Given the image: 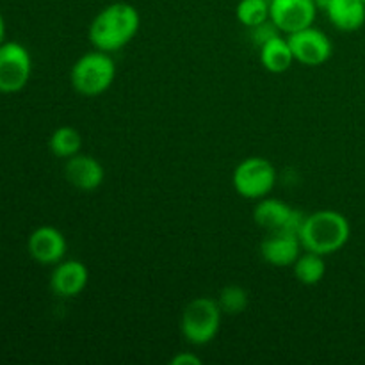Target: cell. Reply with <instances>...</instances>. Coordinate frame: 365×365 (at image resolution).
Listing matches in <instances>:
<instances>
[{"label":"cell","instance_id":"cell-4","mask_svg":"<svg viewBox=\"0 0 365 365\" xmlns=\"http://www.w3.org/2000/svg\"><path fill=\"white\" fill-rule=\"evenodd\" d=\"M221 310L217 299L200 296L189 302L182 312L180 331L192 346H205L216 339L221 328Z\"/></svg>","mask_w":365,"mask_h":365},{"label":"cell","instance_id":"cell-1","mask_svg":"<svg viewBox=\"0 0 365 365\" xmlns=\"http://www.w3.org/2000/svg\"><path fill=\"white\" fill-rule=\"evenodd\" d=\"M141 27L139 11L132 4L114 2L103 7L89 24V41L96 50L116 52L134 39Z\"/></svg>","mask_w":365,"mask_h":365},{"label":"cell","instance_id":"cell-8","mask_svg":"<svg viewBox=\"0 0 365 365\" xmlns=\"http://www.w3.org/2000/svg\"><path fill=\"white\" fill-rule=\"evenodd\" d=\"M287 39L292 53H294V61L305 64V66H321L334 53V45H331L330 38L314 25L287 34Z\"/></svg>","mask_w":365,"mask_h":365},{"label":"cell","instance_id":"cell-14","mask_svg":"<svg viewBox=\"0 0 365 365\" xmlns=\"http://www.w3.org/2000/svg\"><path fill=\"white\" fill-rule=\"evenodd\" d=\"M324 13L334 27L342 32L359 31L365 24V4L362 0H328Z\"/></svg>","mask_w":365,"mask_h":365},{"label":"cell","instance_id":"cell-11","mask_svg":"<svg viewBox=\"0 0 365 365\" xmlns=\"http://www.w3.org/2000/svg\"><path fill=\"white\" fill-rule=\"evenodd\" d=\"M89 282V271L81 260H61L50 274V289L59 298H77Z\"/></svg>","mask_w":365,"mask_h":365},{"label":"cell","instance_id":"cell-2","mask_svg":"<svg viewBox=\"0 0 365 365\" xmlns=\"http://www.w3.org/2000/svg\"><path fill=\"white\" fill-rule=\"evenodd\" d=\"M351 235V227L344 214L331 209L316 210L305 221L299 230L302 248L307 252L331 255L346 246Z\"/></svg>","mask_w":365,"mask_h":365},{"label":"cell","instance_id":"cell-10","mask_svg":"<svg viewBox=\"0 0 365 365\" xmlns=\"http://www.w3.org/2000/svg\"><path fill=\"white\" fill-rule=\"evenodd\" d=\"M66 237L56 227H38L27 241V252L32 260L43 266H56L66 255Z\"/></svg>","mask_w":365,"mask_h":365},{"label":"cell","instance_id":"cell-12","mask_svg":"<svg viewBox=\"0 0 365 365\" xmlns=\"http://www.w3.org/2000/svg\"><path fill=\"white\" fill-rule=\"evenodd\" d=\"M64 177L78 191H95L103 184L106 170L95 157L77 153L66 159L64 164Z\"/></svg>","mask_w":365,"mask_h":365},{"label":"cell","instance_id":"cell-19","mask_svg":"<svg viewBox=\"0 0 365 365\" xmlns=\"http://www.w3.org/2000/svg\"><path fill=\"white\" fill-rule=\"evenodd\" d=\"M217 303H220L223 314L237 316V314H242L248 309L250 298L248 292H246L241 285H227V287L221 289Z\"/></svg>","mask_w":365,"mask_h":365},{"label":"cell","instance_id":"cell-6","mask_svg":"<svg viewBox=\"0 0 365 365\" xmlns=\"http://www.w3.org/2000/svg\"><path fill=\"white\" fill-rule=\"evenodd\" d=\"M32 73V59L29 50L16 41L0 45V93L13 95L27 86Z\"/></svg>","mask_w":365,"mask_h":365},{"label":"cell","instance_id":"cell-17","mask_svg":"<svg viewBox=\"0 0 365 365\" xmlns=\"http://www.w3.org/2000/svg\"><path fill=\"white\" fill-rule=\"evenodd\" d=\"M82 145H84V141H82L81 132L73 127H68V125L56 128L48 139L50 152L59 159H70V157L81 153Z\"/></svg>","mask_w":365,"mask_h":365},{"label":"cell","instance_id":"cell-5","mask_svg":"<svg viewBox=\"0 0 365 365\" xmlns=\"http://www.w3.org/2000/svg\"><path fill=\"white\" fill-rule=\"evenodd\" d=\"M232 184L239 196L246 200H262L277 184V170L264 157H248L237 164L232 175Z\"/></svg>","mask_w":365,"mask_h":365},{"label":"cell","instance_id":"cell-20","mask_svg":"<svg viewBox=\"0 0 365 365\" xmlns=\"http://www.w3.org/2000/svg\"><path fill=\"white\" fill-rule=\"evenodd\" d=\"M280 34L282 31L273 24L271 18L264 21V24L255 25V27H250V38H252L253 45H257L259 48L264 45V43H267L269 39H273L274 36H280Z\"/></svg>","mask_w":365,"mask_h":365},{"label":"cell","instance_id":"cell-21","mask_svg":"<svg viewBox=\"0 0 365 365\" xmlns=\"http://www.w3.org/2000/svg\"><path fill=\"white\" fill-rule=\"evenodd\" d=\"M171 365H202V359L191 351L177 353V355L171 359Z\"/></svg>","mask_w":365,"mask_h":365},{"label":"cell","instance_id":"cell-3","mask_svg":"<svg viewBox=\"0 0 365 365\" xmlns=\"http://www.w3.org/2000/svg\"><path fill=\"white\" fill-rule=\"evenodd\" d=\"M116 77V64L110 53L96 50L88 52L75 61L70 71V82L82 96H98L113 86Z\"/></svg>","mask_w":365,"mask_h":365},{"label":"cell","instance_id":"cell-23","mask_svg":"<svg viewBox=\"0 0 365 365\" xmlns=\"http://www.w3.org/2000/svg\"><path fill=\"white\" fill-rule=\"evenodd\" d=\"M362 2H364V4H365V0H362Z\"/></svg>","mask_w":365,"mask_h":365},{"label":"cell","instance_id":"cell-18","mask_svg":"<svg viewBox=\"0 0 365 365\" xmlns=\"http://www.w3.org/2000/svg\"><path fill=\"white\" fill-rule=\"evenodd\" d=\"M235 16L245 27H255L269 20V0H241L235 7Z\"/></svg>","mask_w":365,"mask_h":365},{"label":"cell","instance_id":"cell-16","mask_svg":"<svg viewBox=\"0 0 365 365\" xmlns=\"http://www.w3.org/2000/svg\"><path fill=\"white\" fill-rule=\"evenodd\" d=\"M292 271L294 277L298 278L299 284L303 285H317L327 274V262H324V255L319 253L307 252L298 257L294 264H292Z\"/></svg>","mask_w":365,"mask_h":365},{"label":"cell","instance_id":"cell-7","mask_svg":"<svg viewBox=\"0 0 365 365\" xmlns=\"http://www.w3.org/2000/svg\"><path fill=\"white\" fill-rule=\"evenodd\" d=\"M253 220L260 228L267 234L274 232H289V234H298L302 230V225L305 221V214L298 209H292L289 203L277 198H262L257 203L253 210Z\"/></svg>","mask_w":365,"mask_h":365},{"label":"cell","instance_id":"cell-22","mask_svg":"<svg viewBox=\"0 0 365 365\" xmlns=\"http://www.w3.org/2000/svg\"><path fill=\"white\" fill-rule=\"evenodd\" d=\"M6 41V20L2 16V11H0V45Z\"/></svg>","mask_w":365,"mask_h":365},{"label":"cell","instance_id":"cell-15","mask_svg":"<svg viewBox=\"0 0 365 365\" xmlns=\"http://www.w3.org/2000/svg\"><path fill=\"white\" fill-rule=\"evenodd\" d=\"M260 63L271 73H284L294 63V53H292L289 39L284 36H274L267 43L260 46Z\"/></svg>","mask_w":365,"mask_h":365},{"label":"cell","instance_id":"cell-13","mask_svg":"<svg viewBox=\"0 0 365 365\" xmlns=\"http://www.w3.org/2000/svg\"><path fill=\"white\" fill-rule=\"evenodd\" d=\"M260 255L267 264L274 267H287L302 255V241L298 234L289 232H274L267 234L260 245Z\"/></svg>","mask_w":365,"mask_h":365},{"label":"cell","instance_id":"cell-9","mask_svg":"<svg viewBox=\"0 0 365 365\" xmlns=\"http://www.w3.org/2000/svg\"><path fill=\"white\" fill-rule=\"evenodd\" d=\"M316 0H269V18L284 34H292L314 25Z\"/></svg>","mask_w":365,"mask_h":365}]
</instances>
